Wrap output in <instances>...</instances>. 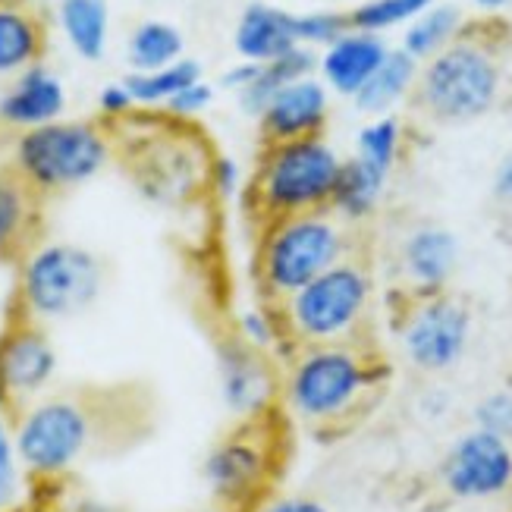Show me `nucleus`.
Returning a JSON list of instances; mask_svg holds the SVG:
<instances>
[{
  "mask_svg": "<svg viewBox=\"0 0 512 512\" xmlns=\"http://www.w3.org/2000/svg\"><path fill=\"white\" fill-rule=\"evenodd\" d=\"M236 340L246 343L255 352L271 355L277 346H289L286 343V333L280 324V315L274 305H255L239 311V321H236Z\"/></svg>",
  "mask_w": 512,
  "mask_h": 512,
  "instance_id": "29",
  "label": "nucleus"
},
{
  "mask_svg": "<svg viewBox=\"0 0 512 512\" xmlns=\"http://www.w3.org/2000/svg\"><path fill=\"white\" fill-rule=\"evenodd\" d=\"M371 277L365 264L340 261L315 277L286 302L274 305L289 346H324V343H355L368 318Z\"/></svg>",
  "mask_w": 512,
  "mask_h": 512,
  "instance_id": "5",
  "label": "nucleus"
},
{
  "mask_svg": "<svg viewBox=\"0 0 512 512\" xmlns=\"http://www.w3.org/2000/svg\"><path fill=\"white\" fill-rule=\"evenodd\" d=\"M66 107V88L63 82L44 70L41 63L29 66L16 76V82L0 98V120L19 126V129H38L57 123Z\"/></svg>",
  "mask_w": 512,
  "mask_h": 512,
  "instance_id": "16",
  "label": "nucleus"
},
{
  "mask_svg": "<svg viewBox=\"0 0 512 512\" xmlns=\"http://www.w3.org/2000/svg\"><path fill=\"white\" fill-rule=\"evenodd\" d=\"M38 192L10 167L0 170V261H22L41 230Z\"/></svg>",
  "mask_w": 512,
  "mask_h": 512,
  "instance_id": "17",
  "label": "nucleus"
},
{
  "mask_svg": "<svg viewBox=\"0 0 512 512\" xmlns=\"http://www.w3.org/2000/svg\"><path fill=\"white\" fill-rule=\"evenodd\" d=\"M107 158V136L95 123L57 120L22 132L13 154V170L38 195H51L88 183L104 170Z\"/></svg>",
  "mask_w": 512,
  "mask_h": 512,
  "instance_id": "8",
  "label": "nucleus"
},
{
  "mask_svg": "<svg viewBox=\"0 0 512 512\" xmlns=\"http://www.w3.org/2000/svg\"><path fill=\"white\" fill-rule=\"evenodd\" d=\"M57 377V349L44 324L16 315L0 330V406L10 415L32 406Z\"/></svg>",
  "mask_w": 512,
  "mask_h": 512,
  "instance_id": "11",
  "label": "nucleus"
},
{
  "mask_svg": "<svg viewBox=\"0 0 512 512\" xmlns=\"http://www.w3.org/2000/svg\"><path fill=\"white\" fill-rule=\"evenodd\" d=\"M440 484L453 500H494L512 491V443L465 431L440 462Z\"/></svg>",
  "mask_w": 512,
  "mask_h": 512,
  "instance_id": "12",
  "label": "nucleus"
},
{
  "mask_svg": "<svg viewBox=\"0 0 512 512\" xmlns=\"http://www.w3.org/2000/svg\"><path fill=\"white\" fill-rule=\"evenodd\" d=\"M104 289V264L76 242H44L19 261L16 311L38 324L76 318Z\"/></svg>",
  "mask_w": 512,
  "mask_h": 512,
  "instance_id": "6",
  "label": "nucleus"
},
{
  "mask_svg": "<svg viewBox=\"0 0 512 512\" xmlns=\"http://www.w3.org/2000/svg\"><path fill=\"white\" fill-rule=\"evenodd\" d=\"M349 236L330 211H311L261 224L255 280L267 305H280L315 277L346 261Z\"/></svg>",
  "mask_w": 512,
  "mask_h": 512,
  "instance_id": "3",
  "label": "nucleus"
},
{
  "mask_svg": "<svg viewBox=\"0 0 512 512\" xmlns=\"http://www.w3.org/2000/svg\"><path fill=\"white\" fill-rule=\"evenodd\" d=\"M255 73H258V63L242 60L239 66H233V70L224 76V85L233 88V92H242V88H249V82L255 79Z\"/></svg>",
  "mask_w": 512,
  "mask_h": 512,
  "instance_id": "37",
  "label": "nucleus"
},
{
  "mask_svg": "<svg viewBox=\"0 0 512 512\" xmlns=\"http://www.w3.org/2000/svg\"><path fill=\"white\" fill-rule=\"evenodd\" d=\"M293 48H302L296 38V16L267 7V4H252L242 13L236 26V51L242 60L249 63H271Z\"/></svg>",
  "mask_w": 512,
  "mask_h": 512,
  "instance_id": "19",
  "label": "nucleus"
},
{
  "mask_svg": "<svg viewBox=\"0 0 512 512\" xmlns=\"http://www.w3.org/2000/svg\"><path fill=\"white\" fill-rule=\"evenodd\" d=\"M384 57H387V48L381 38L371 32L352 29L333 44H327V51L321 57V73L333 92L355 98L362 92V85L377 73V66L384 63Z\"/></svg>",
  "mask_w": 512,
  "mask_h": 512,
  "instance_id": "18",
  "label": "nucleus"
},
{
  "mask_svg": "<svg viewBox=\"0 0 512 512\" xmlns=\"http://www.w3.org/2000/svg\"><path fill=\"white\" fill-rule=\"evenodd\" d=\"M459 264V239L443 227H418L399 249V267L418 296L443 293Z\"/></svg>",
  "mask_w": 512,
  "mask_h": 512,
  "instance_id": "15",
  "label": "nucleus"
},
{
  "mask_svg": "<svg viewBox=\"0 0 512 512\" xmlns=\"http://www.w3.org/2000/svg\"><path fill=\"white\" fill-rule=\"evenodd\" d=\"M98 107H101V114H107V117H123V114H129L132 107H136V101H132L129 88L123 82H114V85L101 88Z\"/></svg>",
  "mask_w": 512,
  "mask_h": 512,
  "instance_id": "35",
  "label": "nucleus"
},
{
  "mask_svg": "<svg viewBox=\"0 0 512 512\" xmlns=\"http://www.w3.org/2000/svg\"><path fill=\"white\" fill-rule=\"evenodd\" d=\"M340 158L324 139L271 142L249 186V211L271 224L280 217L327 211L340 176Z\"/></svg>",
  "mask_w": 512,
  "mask_h": 512,
  "instance_id": "4",
  "label": "nucleus"
},
{
  "mask_svg": "<svg viewBox=\"0 0 512 512\" xmlns=\"http://www.w3.org/2000/svg\"><path fill=\"white\" fill-rule=\"evenodd\" d=\"M475 428L512 443V390L487 393L475 406Z\"/></svg>",
  "mask_w": 512,
  "mask_h": 512,
  "instance_id": "32",
  "label": "nucleus"
},
{
  "mask_svg": "<svg viewBox=\"0 0 512 512\" xmlns=\"http://www.w3.org/2000/svg\"><path fill=\"white\" fill-rule=\"evenodd\" d=\"M415 79H418V60H412L406 51H387L384 63L377 66V73L355 95V107L365 110V114H384V110H390L409 92Z\"/></svg>",
  "mask_w": 512,
  "mask_h": 512,
  "instance_id": "23",
  "label": "nucleus"
},
{
  "mask_svg": "<svg viewBox=\"0 0 512 512\" xmlns=\"http://www.w3.org/2000/svg\"><path fill=\"white\" fill-rule=\"evenodd\" d=\"M381 381V365L355 343L299 346L283 377V403L305 425H340L362 409Z\"/></svg>",
  "mask_w": 512,
  "mask_h": 512,
  "instance_id": "2",
  "label": "nucleus"
},
{
  "mask_svg": "<svg viewBox=\"0 0 512 512\" xmlns=\"http://www.w3.org/2000/svg\"><path fill=\"white\" fill-rule=\"evenodd\" d=\"M60 29L82 60H101L107 51L110 13L104 0H60Z\"/></svg>",
  "mask_w": 512,
  "mask_h": 512,
  "instance_id": "21",
  "label": "nucleus"
},
{
  "mask_svg": "<svg viewBox=\"0 0 512 512\" xmlns=\"http://www.w3.org/2000/svg\"><path fill=\"white\" fill-rule=\"evenodd\" d=\"M475 4H478L481 10H500V7H509L512 0H475Z\"/></svg>",
  "mask_w": 512,
  "mask_h": 512,
  "instance_id": "40",
  "label": "nucleus"
},
{
  "mask_svg": "<svg viewBox=\"0 0 512 512\" xmlns=\"http://www.w3.org/2000/svg\"><path fill=\"white\" fill-rule=\"evenodd\" d=\"M44 54V26L26 7H0V76L29 70Z\"/></svg>",
  "mask_w": 512,
  "mask_h": 512,
  "instance_id": "20",
  "label": "nucleus"
},
{
  "mask_svg": "<svg viewBox=\"0 0 512 512\" xmlns=\"http://www.w3.org/2000/svg\"><path fill=\"white\" fill-rule=\"evenodd\" d=\"M198 512H224V509H217V506H214V509H198Z\"/></svg>",
  "mask_w": 512,
  "mask_h": 512,
  "instance_id": "42",
  "label": "nucleus"
},
{
  "mask_svg": "<svg viewBox=\"0 0 512 512\" xmlns=\"http://www.w3.org/2000/svg\"><path fill=\"white\" fill-rule=\"evenodd\" d=\"M399 136H403L399 120H393V117L374 120L359 132V151H355V158L374 167L377 173L390 176V170L396 164V151H399Z\"/></svg>",
  "mask_w": 512,
  "mask_h": 512,
  "instance_id": "30",
  "label": "nucleus"
},
{
  "mask_svg": "<svg viewBox=\"0 0 512 512\" xmlns=\"http://www.w3.org/2000/svg\"><path fill=\"white\" fill-rule=\"evenodd\" d=\"M283 437L274 415L239 421L205 456L202 478L224 512H255L280 472Z\"/></svg>",
  "mask_w": 512,
  "mask_h": 512,
  "instance_id": "7",
  "label": "nucleus"
},
{
  "mask_svg": "<svg viewBox=\"0 0 512 512\" xmlns=\"http://www.w3.org/2000/svg\"><path fill=\"white\" fill-rule=\"evenodd\" d=\"M0 512H7V509H0Z\"/></svg>",
  "mask_w": 512,
  "mask_h": 512,
  "instance_id": "44",
  "label": "nucleus"
},
{
  "mask_svg": "<svg viewBox=\"0 0 512 512\" xmlns=\"http://www.w3.org/2000/svg\"><path fill=\"white\" fill-rule=\"evenodd\" d=\"M384 186H387V176L368 167L365 161H359V158L343 161L330 208L343 214L346 220H362L377 208V202H381Z\"/></svg>",
  "mask_w": 512,
  "mask_h": 512,
  "instance_id": "24",
  "label": "nucleus"
},
{
  "mask_svg": "<svg viewBox=\"0 0 512 512\" xmlns=\"http://www.w3.org/2000/svg\"><path fill=\"white\" fill-rule=\"evenodd\" d=\"M202 82V66L195 60H176L164 70L154 73H132L123 79V85L129 88V95L136 104H167L173 95H180L183 88Z\"/></svg>",
  "mask_w": 512,
  "mask_h": 512,
  "instance_id": "26",
  "label": "nucleus"
},
{
  "mask_svg": "<svg viewBox=\"0 0 512 512\" xmlns=\"http://www.w3.org/2000/svg\"><path fill=\"white\" fill-rule=\"evenodd\" d=\"M431 7H434V0H371V4H362L355 13H349V29L377 35L384 29L418 19Z\"/></svg>",
  "mask_w": 512,
  "mask_h": 512,
  "instance_id": "28",
  "label": "nucleus"
},
{
  "mask_svg": "<svg viewBox=\"0 0 512 512\" xmlns=\"http://www.w3.org/2000/svg\"><path fill=\"white\" fill-rule=\"evenodd\" d=\"M503 70L491 48L456 38L434 54L418 79V101L431 117L465 123L484 117L500 98Z\"/></svg>",
  "mask_w": 512,
  "mask_h": 512,
  "instance_id": "9",
  "label": "nucleus"
},
{
  "mask_svg": "<svg viewBox=\"0 0 512 512\" xmlns=\"http://www.w3.org/2000/svg\"><path fill=\"white\" fill-rule=\"evenodd\" d=\"M126 57L136 73H154L164 66L183 60V35L170 22H142L129 35Z\"/></svg>",
  "mask_w": 512,
  "mask_h": 512,
  "instance_id": "25",
  "label": "nucleus"
},
{
  "mask_svg": "<svg viewBox=\"0 0 512 512\" xmlns=\"http://www.w3.org/2000/svg\"><path fill=\"white\" fill-rule=\"evenodd\" d=\"M10 4H19V0H0V7H10Z\"/></svg>",
  "mask_w": 512,
  "mask_h": 512,
  "instance_id": "41",
  "label": "nucleus"
},
{
  "mask_svg": "<svg viewBox=\"0 0 512 512\" xmlns=\"http://www.w3.org/2000/svg\"><path fill=\"white\" fill-rule=\"evenodd\" d=\"M214 92H211V85L208 82H195L189 88H183L180 95H173L167 101V110L173 117H195V114H202V110H208Z\"/></svg>",
  "mask_w": 512,
  "mask_h": 512,
  "instance_id": "34",
  "label": "nucleus"
},
{
  "mask_svg": "<svg viewBox=\"0 0 512 512\" xmlns=\"http://www.w3.org/2000/svg\"><path fill=\"white\" fill-rule=\"evenodd\" d=\"M22 465L13 443V415L0 406V509L13 512L19 494H22Z\"/></svg>",
  "mask_w": 512,
  "mask_h": 512,
  "instance_id": "31",
  "label": "nucleus"
},
{
  "mask_svg": "<svg viewBox=\"0 0 512 512\" xmlns=\"http://www.w3.org/2000/svg\"><path fill=\"white\" fill-rule=\"evenodd\" d=\"M459 26H462V16L456 7H431L418 19H412L406 41H403V51L412 60H431L434 54L447 48V44L456 41Z\"/></svg>",
  "mask_w": 512,
  "mask_h": 512,
  "instance_id": "27",
  "label": "nucleus"
},
{
  "mask_svg": "<svg viewBox=\"0 0 512 512\" xmlns=\"http://www.w3.org/2000/svg\"><path fill=\"white\" fill-rule=\"evenodd\" d=\"M349 32V16L343 13H305L296 16V38L302 48H311V44H333L340 35Z\"/></svg>",
  "mask_w": 512,
  "mask_h": 512,
  "instance_id": "33",
  "label": "nucleus"
},
{
  "mask_svg": "<svg viewBox=\"0 0 512 512\" xmlns=\"http://www.w3.org/2000/svg\"><path fill=\"white\" fill-rule=\"evenodd\" d=\"M214 180H217L220 192L230 195V192L236 189V167H233V161H217V167H214Z\"/></svg>",
  "mask_w": 512,
  "mask_h": 512,
  "instance_id": "39",
  "label": "nucleus"
},
{
  "mask_svg": "<svg viewBox=\"0 0 512 512\" xmlns=\"http://www.w3.org/2000/svg\"><path fill=\"white\" fill-rule=\"evenodd\" d=\"M107 431V403L98 393H44L13 415V443L22 472L35 481L70 475Z\"/></svg>",
  "mask_w": 512,
  "mask_h": 512,
  "instance_id": "1",
  "label": "nucleus"
},
{
  "mask_svg": "<svg viewBox=\"0 0 512 512\" xmlns=\"http://www.w3.org/2000/svg\"><path fill=\"white\" fill-rule=\"evenodd\" d=\"M327 120V88L318 79H299L267 101L261 110V129L271 142H293L318 136Z\"/></svg>",
  "mask_w": 512,
  "mask_h": 512,
  "instance_id": "14",
  "label": "nucleus"
},
{
  "mask_svg": "<svg viewBox=\"0 0 512 512\" xmlns=\"http://www.w3.org/2000/svg\"><path fill=\"white\" fill-rule=\"evenodd\" d=\"M415 512H431V509H415Z\"/></svg>",
  "mask_w": 512,
  "mask_h": 512,
  "instance_id": "43",
  "label": "nucleus"
},
{
  "mask_svg": "<svg viewBox=\"0 0 512 512\" xmlns=\"http://www.w3.org/2000/svg\"><path fill=\"white\" fill-rule=\"evenodd\" d=\"M494 192L500 202H512V154H506L494 173Z\"/></svg>",
  "mask_w": 512,
  "mask_h": 512,
  "instance_id": "38",
  "label": "nucleus"
},
{
  "mask_svg": "<svg viewBox=\"0 0 512 512\" xmlns=\"http://www.w3.org/2000/svg\"><path fill=\"white\" fill-rule=\"evenodd\" d=\"M406 359L425 374H443L462 362L472 340V311L456 296L425 293L399 324Z\"/></svg>",
  "mask_w": 512,
  "mask_h": 512,
  "instance_id": "10",
  "label": "nucleus"
},
{
  "mask_svg": "<svg viewBox=\"0 0 512 512\" xmlns=\"http://www.w3.org/2000/svg\"><path fill=\"white\" fill-rule=\"evenodd\" d=\"M255 512H330L321 500L315 497H271V500H264Z\"/></svg>",
  "mask_w": 512,
  "mask_h": 512,
  "instance_id": "36",
  "label": "nucleus"
},
{
  "mask_svg": "<svg viewBox=\"0 0 512 512\" xmlns=\"http://www.w3.org/2000/svg\"><path fill=\"white\" fill-rule=\"evenodd\" d=\"M217 377H220L224 406L239 421L274 415L280 384L271 365V355L255 352L246 343L230 337L217 349Z\"/></svg>",
  "mask_w": 512,
  "mask_h": 512,
  "instance_id": "13",
  "label": "nucleus"
},
{
  "mask_svg": "<svg viewBox=\"0 0 512 512\" xmlns=\"http://www.w3.org/2000/svg\"><path fill=\"white\" fill-rule=\"evenodd\" d=\"M311 70H315V54H311L308 48H293L289 54H283L271 63H258V73L249 82V88H242L239 92V101L249 114L261 117V110L280 92V88L305 79Z\"/></svg>",
  "mask_w": 512,
  "mask_h": 512,
  "instance_id": "22",
  "label": "nucleus"
}]
</instances>
